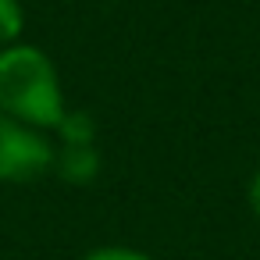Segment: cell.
<instances>
[{
	"label": "cell",
	"instance_id": "obj_1",
	"mask_svg": "<svg viewBox=\"0 0 260 260\" xmlns=\"http://www.w3.org/2000/svg\"><path fill=\"white\" fill-rule=\"evenodd\" d=\"M0 111L54 136L68 114L61 72L54 57L36 43H15L0 50Z\"/></svg>",
	"mask_w": 260,
	"mask_h": 260
},
{
	"label": "cell",
	"instance_id": "obj_2",
	"mask_svg": "<svg viewBox=\"0 0 260 260\" xmlns=\"http://www.w3.org/2000/svg\"><path fill=\"white\" fill-rule=\"evenodd\" d=\"M54 157L57 143L50 139V132L32 128L0 111V182H36L47 171H54Z\"/></svg>",
	"mask_w": 260,
	"mask_h": 260
},
{
	"label": "cell",
	"instance_id": "obj_3",
	"mask_svg": "<svg viewBox=\"0 0 260 260\" xmlns=\"http://www.w3.org/2000/svg\"><path fill=\"white\" fill-rule=\"evenodd\" d=\"M100 150L96 143H61L57 157H54V171L68 182V185H89L100 175Z\"/></svg>",
	"mask_w": 260,
	"mask_h": 260
},
{
	"label": "cell",
	"instance_id": "obj_4",
	"mask_svg": "<svg viewBox=\"0 0 260 260\" xmlns=\"http://www.w3.org/2000/svg\"><path fill=\"white\" fill-rule=\"evenodd\" d=\"M54 136L61 143H96V121L86 111H68L61 125L54 128Z\"/></svg>",
	"mask_w": 260,
	"mask_h": 260
},
{
	"label": "cell",
	"instance_id": "obj_5",
	"mask_svg": "<svg viewBox=\"0 0 260 260\" xmlns=\"http://www.w3.org/2000/svg\"><path fill=\"white\" fill-rule=\"evenodd\" d=\"M25 32V8L22 0H0V50L22 43Z\"/></svg>",
	"mask_w": 260,
	"mask_h": 260
},
{
	"label": "cell",
	"instance_id": "obj_6",
	"mask_svg": "<svg viewBox=\"0 0 260 260\" xmlns=\"http://www.w3.org/2000/svg\"><path fill=\"white\" fill-rule=\"evenodd\" d=\"M79 260H153V256H146L143 249H132V246H96Z\"/></svg>",
	"mask_w": 260,
	"mask_h": 260
},
{
	"label": "cell",
	"instance_id": "obj_7",
	"mask_svg": "<svg viewBox=\"0 0 260 260\" xmlns=\"http://www.w3.org/2000/svg\"><path fill=\"white\" fill-rule=\"evenodd\" d=\"M246 203H249V214L260 221V168L253 171V178H249V185H246Z\"/></svg>",
	"mask_w": 260,
	"mask_h": 260
}]
</instances>
